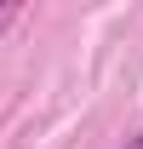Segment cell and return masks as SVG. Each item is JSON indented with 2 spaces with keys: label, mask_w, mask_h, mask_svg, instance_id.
Segmentation results:
<instances>
[{
  "label": "cell",
  "mask_w": 143,
  "mask_h": 149,
  "mask_svg": "<svg viewBox=\"0 0 143 149\" xmlns=\"http://www.w3.org/2000/svg\"><path fill=\"white\" fill-rule=\"evenodd\" d=\"M23 12H29V0H0V40L12 35V23H17Z\"/></svg>",
  "instance_id": "obj_1"
},
{
  "label": "cell",
  "mask_w": 143,
  "mask_h": 149,
  "mask_svg": "<svg viewBox=\"0 0 143 149\" xmlns=\"http://www.w3.org/2000/svg\"><path fill=\"white\" fill-rule=\"evenodd\" d=\"M120 149H143V132H132V138H126V143Z\"/></svg>",
  "instance_id": "obj_2"
}]
</instances>
